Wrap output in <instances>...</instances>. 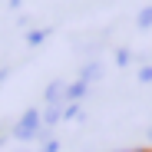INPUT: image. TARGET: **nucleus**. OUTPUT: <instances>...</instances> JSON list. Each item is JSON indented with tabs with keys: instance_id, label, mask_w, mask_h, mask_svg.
<instances>
[{
	"instance_id": "f257e3e1",
	"label": "nucleus",
	"mask_w": 152,
	"mask_h": 152,
	"mask_svg": "<svg viewBox=\"0 0 152 152\" xmlns=\"http://www.w3.org/2000/svg\"><path fill=\"white\" fill-rule=\"evenodd\" d=\"M40 126H43V116H40V109H30V113H23V119L17 122L13 136H17V139H23V142H30V139L40 132Z\"/></svg>"
},
{
	"instance_id": "f03ea898",
	"label": "nucleus",
	"mask_w": 152,
	"mask_h": 152,
	"mask_svg": "<svg viewBox=\"0 0 152 152\" xmlns=\"http://www.w3.org/2000/svg\"><path fill=\"white\" fill-rule=\"evenodd\" d=\"M63 99H66V83H63V80H56V83H50V86H46V93H43V103H46V106L60 109Z\"/></svg>"
},
{
	"instance_id": "7ed1b4c3",
	"label": "nucleus",
	"mask_w": 152,
	"mask_h": 152,
	"mask_svg": "<svg viewBox=\"0 0 152 152\" xmlns=\"http://www.w3.org/2000/svg\"><path fill=\"white\" fill-rule=\"evenodd\" d=\"M40 116H43V126H46V129H50V126H56V122L63 119V113H60V109H53V106H46Z\"/></svg>"
},
{
	"instance_id": "20e7f679",
	"label": "nucleus",
	"mask_w": 152,
	"mask_h": 152,
	"mask_svg": "<svg viewBox=\"0 0 152 152\" xmlns=\"http://www.w3.org/2000/svg\"><path fill=\"white\" fill-rule=\"evenodd\" d=\"M83 93H86V83H73V86H66V99H69V103H76Z\"/></svg>"
},
{
	"instance_id": "39448f33",
	"label": "nucleus",
	"mask_w": 152,
	"mask_h": 152,
	"mask_svg": "<svg viewBox=\"0 0 152 152\" xmlns=\"http://www.w3.org/2000/svg\"><path fill=\"white\" fill-rule=\"evenodd\" d=\"M136 27H139V30H145V27H152V7H145V10H139V20H136Z\"/></svg>"
},
{
	"instance_id": "423d86ee",
	"label": "nucleus",
	"mask_w": 152,
	"mask_h": 152,
	"mask_svg": "<svg viewBox=\"0 0 152 152\" xmlns=\"http://www.w3.org/2000/svg\"><path fill=\"white\" fill-rule=\"evenodd\" d=\"M99 76V63H86V69H83V83H93Z\"/></svg>"
},
{
	"instance_id": "0eeeda50",
	"label": "nucleus",
	"mask_w": 152,
	"mask_h": 152,
	"mask_svg": "<svg viewBox=\"0 0 152 152\" xmlns=\"http://www.w3.org/2000/svg\"><path fill=\"white\" fill-rule=\"evenodd\" d=\"M149 80H152V66H142L139 69V83H149Z\"/></svg>"
},
{
	"instance_id": "6e6552de",
	"label": "nucleus",
	"mask_w": 152,
	"mask_h": 152,
	"mask_svg": "<svg viewBox=\"0 0 152 152\" xmlns=\"http://www.w3.org/2000/svg\"><path fill=\"white\" fill-rule=\"evenodd\" d=\"M56 149H60V142H46V149H43V152H56Z\"/></svg>"
},
{
	"instance_id": "1a4fd4ad",
	"label": "nucleus",
	"mask_w": 152,
	"mask_h": 152,
	"mask_svg": "<svg viewBox=\"0 0 152 152\" xmlns=\"http://www.w3.org/2000/svg\"><path fill=\"white\" fill-rule=\"evenodd\" d=\"M149 139H152V126H149Z\"/></svg>"
}]
</instances>
